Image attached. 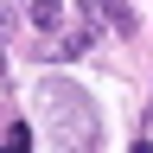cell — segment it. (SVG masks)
Listing matches in <instances>:
<instances>
[{"mask_svg":"<svg viewBox=\"0 0 153 153\" xmlns=\"http://www.w3.org/2000/svg\"><path fill=\"white\" fill-rule=\"evenodd\" d=\"M89 26H76V32H57V38H45V57H51V64H70V57H83L89 51Z\"/></svg>","mask_w":153,"mask_h":153,"instance_id":"obj_2","label":"cell"},{"mask_svg":"<svg viewBox=\"0 0 153 153\" xmlns=\"http://www.w3.org/2000/svg\"><path fill=\"white\" fill-rule=\"evenodd\" d=\"M38 108L57 115V153H96V108L64 76H45V83H38Z\"/></svg>","mask_w":153,"mask_h":153,"instance_id":"obj_1","label":"cell"},{"mask_svg":"<svg viewBox=\"0 0 153 153\" xmlns=\"http://www.w3.org/2000/svg\"><path fill=\"white\" fill-rule=\"evenodd\" d=\"M0 32H7V26H0Z\"/></svg>","mask_w":153,"mask_h":153,"instance_id":"obj_5","label":"cell"},{"mask_svg":"<svg viewBox=\"0 0 153 153\" xmlns=\"http://www.w3.org/2000/svg\"><path fill=\"white\" fill-rule=\"evenodd\" d=\"M57 26H64V7H57V0H32V32L57 38Z\"/></svg>","mask_w":153,"mask_h":153,"instance_id":"obj_3","label":"cell"},{"mask_svg":"<svg viewBox=\"0 0 153 153\" xmlns=\"http://www.w3.org/2000/svg\"><path fill=\"white\" fill-rule=\"evenodd\" d=\"M26 140H32V134H26V128H13L7 140H0V153H26Z\"/></svg>","mask_w":153,"mask_h":153,"instance_id":"obj_4","label":"cell"}]
</instances>
